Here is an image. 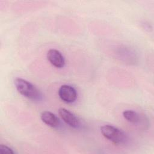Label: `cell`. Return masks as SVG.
<instances>
[{
  "mask_svg": "<svg viewBox=\"0 0 154 154\" xmlns=\"http://www.w3.org/2000/svg\"><path fill=\"white\" fill-rule=\"evenodd\" d=\"M16 152L10 147L1 144L0 145V154H14Z\"/></svg>",
  "mask_w": 154,
  "mask_h": 154,
  "instance_id": "ba28073f",
  "label": "cell"
},
{
  "mask_svg": "<svg viewBox=\"0 0 154 154\" xmlns=\"http://www.w3.org/2000/svg\"><path fill=\"white\" fill-rule=\"evenodd\" d=\"M100 131L105 138L115 144H125L128 140V137L123 131L112 125H103L100 127Z\"/></svg>",
  "mask_w": 154,
  "mask_h": 154,
  "instance_id": "7a4b0ae2",
  "label": "cell"
},
{
  "mask_svg": "<svg viewBox=\"0 0 154 154\" xmlns=\"http://www.w3.org/2000/svg\"><path fill=\"white\" fill-rule=\"evenodd\" d=\"M14 84L18 92L23 96L32 101H40L43 96L41 91L30 82L20 78H16Z\"/></svg>",
  "mask_w": 154,
  "mask_h": 154,
  "instance_id": "6da1fadb",
  "label": "cell"
},
{
  "mask_svg": "<svg viewBox=\"0 0 154 154\" xmlns=\"http://www.w3.org/2000/svg\"><path fill=\"white\" fill-rule=\"evenodd\" d=\"M40 119L43 123L53 128H58L60 125L59 118L55 114L48 111L42 112L40 114Z\"/></svg>",
  "mask_w": 154,
  "mask_h": 154,
  "instance_id": "8992f818",
  "label": "cell"
},
{
  "mask_svg": "<svg viewBox=\"0 0 154 154\" xmlns=\"http://www.w3.org/2000/svg\"><path fill=\"white\" fill-rule=\"evenodd\" d=\"M123 116L128 122L134 125H138L141 122L140 115L135 111L125 110L123 112Z\"/></svg>",
  "mask_w": 154,
  "mask_h": 154,
  "instance_id": "52a82bcc",
  "label": "cell"
},
{
  "mask_svg": "<svg viewBox=\"0 0 154 154\" xmlns=\"http://www.w3.org/2000/svg\"><path fill=\"white\" fill-rule=\"evenodd\" d=\"M58 96L64 102L67 103H73L77 99L76 89L70 85H62L58 89Z\"/></svg>",
  "mask_w": 154,
  "mask_h": 154,
  "instance_id": "3957f363",
  "label": "cell"
},
{
  "mask_svg": "<svg viewBox=\"0 0 154 154\" xmlns=\"http://www.w3.org/2000/svg\"><path fill=\"white\" fill-rule=\"evenodd\" d=\"M58 114L62 120L70 127L77 129L80 126L81 122L79 119L68 109L60 108L58 109Z\"/></svg>",
  "mask_w": 154,
  "mask_h": 154,
  "instance_id": "277c9868",
  "label": "cell"
},
{
  "mask_svg": "<svg viewBox=\"0 0 154 154\" xmlns=\"http://www.w3.org/2000/svg\"><path fill=\"white\" fill-rule=\"evenodd\" d=\"M47 58L51 64L57 68H63L65 65L64 56L57 49H49L47 52Z\"/></svg>",
  "mask_w": 154,
  "mask_h": 154,
  "instance_id": "5b68a950",
  "label": "cell"
}]
</instances>
